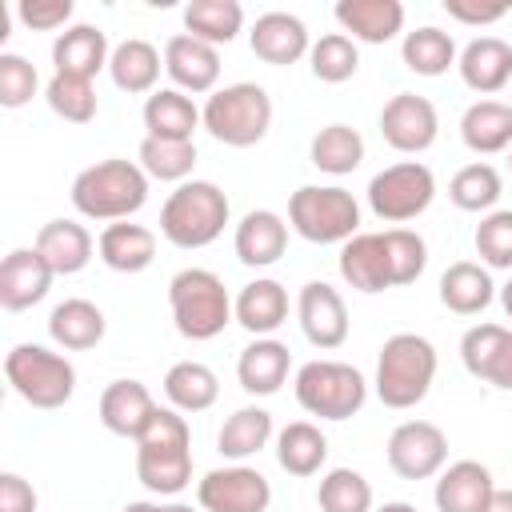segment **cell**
Instances as JSON below:
<instances>
[{
    "label": "cell",
    "instance_id": "40",
    "mask_svg": "<svg viewBox=\"0 0 512 512\" xmlns=\"http://www.w3.org/2000/svg\"><path fill=\"white\" fill-rule=\"evenodd\" d=\"M400 56L404 64L416 72V76H444L452 64H456V40L432 24L416 28V32H404V44H400Z\"/></svg>",
    "mask_w": 512,
    "mask_h": 512
},
{
    "label": "cell",
    "instance_id": "32",
    "mask_svg": "<svg viewBox=\"0 0 512 512\" xmlns=\"http://www.w3.org/2000/svg\"><path fill=\"white\" fill-rule=\"evenodd\" d=\"M160 68H164V56L156 52V44L140 40V36H128L112 48V60H108V76L120 92L128 96H140V92H152L156 80H160Z\"/></svg>",
    "mask_w": 512,
    "mask_h": 512
},
{
    "label": "cell",
    "instance_id": "26",
    "mask_svg": "<svg viewBox=\"0 0 512 512\" xmlns=\"http://www.w3.org/2000/svg\"><path fill=\"white\" fill-rule=\"evenodd\" d=\"M340 276L356 292H384V288H392L384 236L380 232H356L348 244H340Z\"/></svg>",
    "mask_w": 512,
    "mask_h": 512
},
{
    "label": "cell",
    "instance_id": "56",
    "mask_svg": "<svg viewBox=\"0 0 512 512\" xmlns=\"http://www.w3.org/2000/svg\"><path fill=\"white\" fill-rule=\"evenodd\" d=\"M376 512H416V508L404 504V500H392V504H384V508H376Z\"/></svg>",
    "mask_w": 512,
    "mask_h": 512
},
{
    "label": "cell",
    "instance_id": "11",
    "mask_svg": "<svg viewBox=\"0 0 512 512\" xmlns=\"http://www.w3.org/2000/svg\"><path fill=\"white\" fill-rule=\"evenodd\" d=\"M448 464V436L432 420H404L388 436V468L400 480L440 476Z\"/></svg>",
    "mask_w": 512,
    "mask_h": 512
},
{
    "label": "cell",
    "instance_id": "14",
    "mask_svg": "<svg viewBox=\"0 0 512 512\" xmlns=\"http://www.w3.org/2000/svg\"><path fill=\"white\" fill-rule=\"evenodd\" d=\"M296 316H300V328L308 336L312 348L320 352H332L348 340V308H344V296L324 284V280H308L296 296Z\"/></svg>",
    "mask_w": 512,
    "mask_h": 512
},
{
    "label": "cell",
    "instance_id": "45",
    "mask_svg": "<svg viewBox=\"0 0 512 512\" xmlns=\"http://www.w3.org/2000/svg\"><path fill=\"white\" fill-rule=\"evenodd\" d=\"M384 236V252H388V272H392V288L420 280L424 264H428V244L420 232L412 228H388Z\"/></svg>",
    "mask_w": 512,
    "mask_h": 512
},
{
    "label": "cell",
    "instance_id": "4",
    "mask_svg": "<svg viewBox=\"0 0 512 512\" xmlns=\"http://www.w3.org/2000/svg\"><path fill=\"white\" fill-rule=\"evenodd\" d=\"M228 224V196L212 180H184L160 208V236L176 248H208Z\"/></svg>",
    "mask_w": 512,
    "mask_h": 512
},
{
    "label": "cell",
    "instance_id": "42",
    "mask_svg": "<svg viewBox=\"0 0 512 512\" xmlns=\"http://www.w3.org/2000/svg\"><path fill=\"white\" fill-rule=\"evenodd\" d=\"M308 60H312V76H316V80H324V84H344V80H352L356 68H360V48H356L352 36L328 32V36H320V40L312 44Z\"/></svg>",
    "mask_w": 512,
    "mask_h": 512
},
{
    "label": "cell",
    "instance_id": "38",
    "mask_svg": "<svg viewBox=\"0 0 512 512\" xmlns=\"http://www.w3.org/2000/svg\"><path fill=\"white\" fill-rule=\"evenodd\" d=\"M312 164L328 176H348L360 168L364 160V136L348 124H324L316 136H312V148H308Z\"/></svg>",
    "mask_w": 512,
    "mask_h": 512
},
{
    "label": "cell",
    "instance_id": "57",
    "mask_svg": "<svg viewBox=\"0 0 512 512\" xmlns=\"http://www.w3.org/2000/svg\"><path fill=\"white\" fill-rule=\"evenodd\" d=\"M508 104H512V100H508Z\"/></svg>",
    "mask_w": 512,
    "mask_h": 512
},
{
    "label": "cell",
    "instance_id": "50",
    "mask_svg": "<svg viewBox=\"0 0 512 512\" xmlns=\"http://www.w3.org/2000/svg\"><path fill=\"white\" fill-rule=\"evenodd\" d=\"M0 512H36V488L20 472L0 476Z\"/></svg>",
    "mask_w": 512,
    "mask_h": 512
},
{
    "label": "cell",
    "instance_id": "47",
    "mask_svg": "<svg viewBox=\"0 0 512 512\" xmlns=\"http://www.w3.org/2000/svg\"><path fill=\"white\" fill-rule=\"evenodd\" d=\"M36 84H40V76L24 56L0 52V104L4 108H24L36 92Z\"/></svg>",
    "mask_w": 512,
    "mask_h": 512
},
{
    "label": "cell",
    "instance_id": "17",
    "mask_svg": "<svg viewBox=\"0 0 512 512\" xmlns=\"http://www.w3.org/2000/svg\"><path fill=\"white\" fill-rule=\"evenodd\" d=\"M156 408L160 404L152 400V392L140 380H112L100 392V424L112 436H124V440H140L144 428L152 424Z\"/></svg>",
    "mask_w": 512,
    "mask_h": 512
},
{
    "label": "cell",
    "instance_id": "19",
    "mask_svg": "<svg viewBox=\"0 0 512 512\" xmlns=\"http://www.w3.org/2000/svg\"><path fill=\"white\" fill-rule=\"evenodd\" d=\"M456 68H460V80L472 92L492 96V92L512 84V44L500 40V36H476L456 56Z\"/></svg>",
    "mask_w": 512,
    "mask_h": 512
},
{
    "label": "cell",
    "instance_id": "44",
    "mask_svg": "<svg viewBox=\"0 0 512 512\" xmlns=\"http://www.w3.org/2000/svg\"><path fill=\"white\" fill-rule=\"evenodd\" d=\"M44 100L68 124H88L96 116V88H92V80H80V76L52 72V80L44 88Z\"/></svg>",
    "mask_w": 512,
    "mask_h": 512
},
{
    "label": "cell",
    "instance_id": "8",
    "mask_svg": "<svg viewBox=\"0 0 512 512\" xmlns=\"http://www.w3.org/2000/svg\"><path fill=\"white\" fill-rule=\"evenodd\" d=\"M4 376L12 392L32 408H64L76 392V368L68 356L48 352L44 344H16L4 356Z\"/></svg>",
    "mask_w": 512,
    "mask_h": 512
},
{
    "label": "cell",
    "instance_id": "35",
    "mask_svg": "<svg viewBox=\"0 0 512 512\" xmlns=\"http://www.w3.org/2000/svg\"><path fill=\"white\" fill-rule=\"evenodd\" d=\"M164 396L176 412H204L220 396V380L208 364L200 360H180L164 372Z\"/></svg>",
    "mask_w": 512,
    "mask_h": 512
},
{
    "label": "cell",
    "instance_id": "30",
    "mask_svg": "<svg viewBox=\"0 0 512 512\" xmlns=\"http://www.w3.org/2000/svg\"><path fill=\"white\" fill-rule=\"evenodd\" d=\"M96 252H100V260H104L112 272H144V268L156 260V232L144 228V224L116 220V224H108V228L100 232Z\"/></svg>",
    "mask_w": 512,
    "mask_h": 512
},
{
    "label": "cell",
    "instance_id": "13",
    "mask_svg": "<svg viewBox=\"0 0 512 512\" xmlns=\"http://www.w3.org/2000/svg\"><path fill=\"white\" fill-rule=\"evenodd\" d=\"M440 132V116L436 104L428 96L416 92H396L384 108H380V136L396 148V152H424L436 144Z\"/></svg>",
    "mask_w": 512,
    "mask_h": 512
},
{
    "label": "cell",
    "instance_id": "1",
    "mask_svg": "<svg viewBox=\"0 0 512 512\" xmlns=\"http://www.w3.org/2000/svg\"><path fill=\"white\" fill-rule=\"evenodd\" d=\"M136 480L156 496H176L192 484V432L176 408H156L136 440Z\"/></svg>",
    "mask_w": 512,
    "mask_h": 512
},
{
    "label": "cell",
    "instance_id": "41",
    "mask_svg": "<svg viewBox=\"0 0 512 512\" xmlns=\"http://www.w3.org/2000/svg\"><path fill=\"white\" fill-rule=\"evenodd\" d=\"M500 172L492 164H464L452 180H448V200L460 208V212H492L496 200H500Z\"/></svg>",
    "mask_w": 512,
    "mask_h": 512
},
{
    "label": "cell",
    "instance_id": "18",
    "mask_svg": "<svg viewBox=\"0 0 512 512\" xmlns=\"http://www.w3.org/2000/svg\"><path fill=\"white\" fill-rule=\"evenodd\" d=\"M248 44H252V52L264 64H276V68L296 64L300 56L312 52V40H308L304 20L292 16V12H264V16H256V24L248 32Z\"/></svg>",
    "mask_w": 512,
    "mask_h": 512
},
{
    "label": "cell",
    "instance_id": "24",
    "mask_svg": "<svg viewBox=\"0 0 512 512\" xmlns=\"http://www.w3.org/2000/svg\"><path fill=\"white\" fill-rule=\"evenodd\" d=\"M288 368H292V352L288 344H280L276 336H256L240 360H236V380L244 392L252 396H272L280 392V384L288 380Z\"/></svg>",
    "mask_w": 512,
    "mask_h": 512
},
{
    "label": "cell",
    "instance_id": "21",
    "mask_svg": "<svg viewBox=\"0 0 512 512\" xmlns=\"http://www.w3.org/2000/svg\"><path fill=\"white\" fill-rule=\"evenodd\" d=\"M232 244H236L240 264H248V268H268V264H276V260L284 256V248H288V224H284V216L272 212V208H252V212H244V220L236 224Z\"/></svg>",
    "mask_w": 512,
    "mask_h": 512
},
{
    "label": "cell",
    "instance_id": "54",
    "mask_svg": "<svg viewBox=\"0 0 512 512\" xmlns=\"http://www.w3.org/2000/svg\"><path fill=\"white\" fill-rule=\"evenodd\" d=\"M500 304H504V312H508V320H512V276H508V284L500 288Z\"/></svg>",
    "mask_w": 512,
    "mask_h": 512
},
{
    "label": "cell",
    "instance_id": "2",
    "mask_svg": "<svg viewBox=\"0 0 512 512\" xmlns=\"http://www.w3.org/2000/svg\"><path fill=\"white\" fill-rule=\"evenodd\" d=\"M148 200V172L132 160H96L72 180V208L88 220H128Z\"/></svg>",
    "mask_w": 512,
    "mask_h": 512
},
{
    "label": "cell",
    "instance_id": "36",
    "mask_svg": "<svg viewBox=\"0 0 512 512\" xmlns=\"http://www.w3.org/2000/svg\"><path fill=\"white\" fill-rule=\"evenodd\" d=\"M244 28V8L240 0H192L184 8V32L220 48V44H232L236 32Z\"/></svg>",
    "mask_w": 512,
    "mask_h": 512
},
{
    "label": "cell",
    "instance_id": "23",
    "mask_svg": "<svg viewBox=\"0 0 512 512\" xmlns=\"http://www.w3.org/2000/svg\"><path fill=\"white\" fill-rule=\"evenodd\" d=\"M112 48L108 36L96 24H72L56 36L52 44V64L60 76H80V80H96L100 68H108Z\"/></svg>",
    "mask_w": 512,
    "mask_h": 512
},
{
    "label": "cell",
    "instance_id": "22",
    "mask_svg": "<svg viewBox=\"0 0 512 512\" xmlns=\"http://www.w3.org/2000/svg\"><path fill=\"white\" fill-rule=\"evenodd\" d=\"M492 492H496L492 472L480 460H456L440 472L432 500L440 512H484Z\"/></svg>",
    "mask_w": 512,
    "mask_h": 512
},
{
    "label": "cell",
    "instance_id": "20",
    "mask_svg": "<svg viewBox=\"0 0 512 512\" xmlns=\"http://www.w3.org/2000/svg\"><path fill=\"white\" fill-rule=\"evenodd\" d=\"M332 12H336L340 32L360 44H388L404 28L400 0H340Z\"/></svg>",
    "mask_w": 512,
    "mask_h": 512
},
{
    "label": "cell",
    "instance_id": "27",
    "mask_svg": "<svg viewBox=\"0 0 512 512\" xmlns=\"http://www.w3.org/2000/svg\"><path fill=\"white\" fill-rule=\"evenodd\" d=\"M32 248L48 260V268H52L56 276H76V272L92 260L96 240H92V232H88L84 224H76V220H48V224L36 232V244H32Z\"/></svg>",
    "mask_w": 512,
    "mask_h": 512
},
{
    "label": "cell",
    "instance_id": "49",
    "mask_svg": "<svg viewBox=\"0 0 512 512\" xmlns=\"http://www.w3.org/2000/svg\"><path fill=\"white\" fill-rule=\"evenodd\" d=\"M444 12L452 16V20H460V24H496V20H504L508 12H512V4L508 0H444Z\"/></svg>",
    "mask_w": 512,
    "mask_h": 512
},
{
    "label": "cell",
    "instance_id": "5",
    "mask_svg": "<svg viewBox=\"0 0 512 512\" xmlns=\"http://www.w3.org/2000/svg\"><path fill=\"white\" fill-rule=\"evenodd\" d=\"M168 308L184 340H212L236 320L224 280L208 268H180L168 280Z\"/></svg>",
    "mask_w": 512,
    "mask_h": 512
},
{
    "label": "cell",
    "instance_id": "33",
    "mask_svg": "<svg viewBox=\"0 0 512 512\" xmlns=\"http://www.w3.org/2000/svg\"><path fill=\"white\" fill-rule=\"evenodd\" d=\"M200 120V108L192 104L188 92L180 88H160L144 100V128L148 136H160V140H192Z\"/></svg>",
    "mask_w": 512,
    "mask_h": 512
},
{
    "label": "cell",
    "instance_id": "48",
    "mask_svg": "<svg viewBox=\"0 0 512 512\" xmlns=\"http://www.w3.org/2000/svg\"><path fill=\"white\" fill-rule=\"evenodd\" d=\"M16 16L32 32H52V28H64L72 20V0H20Z\"/></svg>",
    "mask_w": 512,
    "mask_h": 512
},
{
    "label": "cell",
    "instance_id": "53",
    "mask_svg": "<svg viewBox=\"0 0 512 512\" xmlns=\"http://www.w3.org/2000/svg\"><path fill=\"white\" fill-rule=\"evenodd\" d=\"M120 512H160V504H148V500H132V504H124Z\"/></svg>",
    "mask_w": 512,
    "mask_h": 512
},
{
    "label": "cell",
    "instance_id": "29",
    "mask_svg": "<svg viewBox=\"0 0 512 512\" xmlns=\"http://www.w3.org/2000/svg\"><path fill=\"white\" fill-rule=\"evenodd\" d=\"M460 140L476 156H496L512 148V104L504 100H476L460 116Z\"/></svg>",
    "mask_w": 512,
    "mask_h": 512
},
{
    "label": "cell",
    "instance_id": "28",
    "mask_svg": "<svg viewBox=\"0 0 512 512\" xmlns=\"http://www.w3.org/2000/svg\"><path fill=\"white\" fill-rule=\"evenodd\" d=\"M108 332V320L104 312L84 300V296H72V300H60L48 316V336L64 348V352H84V348H96Z\"/></svg>",
    "mask_w": 512,
    "mask_h": 512
},
{
    "label": "cell",
    "instance_id": "51",
    "mask_svg": "<svg viewBox=\"0 0 512 512\" xmlns=\"http://www.w3.org/2000/svg\"><path fill=\"white\" fill-rule=\"evenodd\" d=\"M480 380H484V384H492V388L512 392V328L500 336V344H496V352L488 356V364H484Z\"/></svg>",
    "mask_w": 512,
    "mask_h": 512
},
{
    "label": "cell",
    "instance_id": "46",
    "mask_svg": "<svg viewBox=\"0 0 512 512\" xmlns=\"http://www.w3.org/2000/svg\"><path fill=\"white\" fill-rule=\"evenodd\" d=\"M472 240H476V256L484 260V268L512 272V208H492L488 216H480Z\"/></svg>",
    "mask_w": 512,
    "mask_h": 512
},
{
    "label": "cell",
    "instance_id": "9",
    "mask_svg": "<svg viewBox=\"0 0 512 512\" xmlns=\"http://www.w3.org/2000/svg\"><path fill=\"white\" fill-rule=\"evenodd\" d=\"M296 400L308 416L348 420L368 400V380L344 360H308L296 368Z\"/></svg>",
    "mask_w": 512,
    "mask_h": 512
},
{
    "label": "cell",
    "instance_id": "25",
    "mask_svg": "<svg viewBox=\"0 0 512 512\" xmlns=\"http://www.w3.org/2000/svg\"><path fill=\"white\" fill-rule=\"evenodd\" d=\"M232 316L244 332L252 336H272L284 320H288V292L280 280L272 276H260L252 284L240 288V296L232 300Z\"/></svg>",
    "mask_w": 512,
    "mask_h": 512
},
{
    "label": "cell",
    "instance_id": "7",
    "mask_svg": "<svg viewBox=\"0 0 512 512\" xmlns=\"http://www.w3.org/2000/svg\"><path fill=\"white\" fill-rule=\"evenodd\" d=\"M288 224L308 244H348L360 232V204L340 184H304L288 200Z\"/></svg>",
    "mask_w": 512,
    "mask_h": 512
},
{
    "label": "cell",
    "instance_id": "6",
    "mask_svg": "<svg viewBox=\"0 0 512 512\" xmlns=\"http://www.w3.org/2000/svg\"><path fill=\"white\" fill-rule=\"evenodd\" d=\"M200 120L212 132V140L228 148H252L272 128V96L252 80L224 84L204 100Z\"/></svg>",
    "mask_w": 512,
    "mask_h": 512
},
{
    "label": "cell",
    "instance_id": "12",
    "mask_svg": "<svg viewBox=\"0 0 512 512\" xmlns=\"http://www.w3.org/2000/svg\"><path fill=\"white\" fill-rule=\"evenodd\" d=\"M196 500L204 512H268L272 484L264 480V472L248 464H228V468H212L196 484Z\"/></svg>",
    "mask_w": 512,
    "mask_h": 512
},
{
    "label": "cell",
    "instance_id": "52",
    "mask_svg": "<svg viewBox=\"0 0 512 512\" xmlns=\"http://www.w3.org/2000/svg\"><path fill=\"white\" fill-rule=\"evenodd\" d=\"M484 512H512V488H496Z\"/></svg>",
    "mask_w": 512,
    "mask_h": 512
},
{
    "label": "cell",
    "instance_id": "3",
    "mask_svg": "<svg viewBox=\"0 0 512 512\" xmlns=\"http://www.w3.org/2000/svg\"><path fill=\"white\" fill-rule=\"evenodd\" d=\"M436 380V348L416 332H396L384 340L376 360V396L384 408H416Z\"/></svg>",
    "mask_w": 512,
    "mask_h": 512
},
{
    "label": "cell",
    "instance_id": "10",
    "mask_svg": "<svg viewBox=\"0 0 512 512\" xmlns=\"http://www.w3.org/2000/svg\"><path fill=\"white\" fill-rule=\"evenodd\" d=\"M436 196V176L428 164L420 160H400V164H388L384 172H376L368 180V208L388 220V224H404V220H416L420 212H428Z\"/></svg>",
    "mask_w": 512,
    "mask_h": 512
},
{
    "label": "cell",
    "instance_id": "43",
    "mask_svg": "<svg viewBox=\"0 0 512 512\" xmlns=\"http://www.w3.org/2000/svg\"><path fill=\"white\" fill-rule=\"evenodd\" d=\"M320 512H372V484L356 468H332L316 488Z\"/></svg>",
    "mask_w": 512,
    "mask_h": 512
},
{
    "label": "cell",
    "instance_id": "39",
    "mask_svg": "<svg viewBox=\"0 0 512 512\" xmlns=\"http://www.w3.org/2000/svg\"><path fill=\"white\" fill-rule=\"evenodd\" d=\"M140 168L148 172V180H168V184H184L196 168V144L192 140H160V136H144L140 152H136Z\"/></svg>",
    "mask_w": 512,
    "mask_h": 512
},
{
    "label": "cell",
    "instance_id": "15",
    "mask_svg": "<svg viewBox=\"0 0 512 512\" xmlns=\"http://www.w3.org/2000/svg\"><path fill=\"white\" fill-rule=\"evenodd\" d=\"M164 72L180 92H192V96L212 92L220 80V52L188 32H176L164 44Z\"/></svg>",
    "mask_w": 512,
    "mask_h": 512
},
{
    "label": "cell",
    "instance_id": "37",
    "mask_svg": "<svg viewBox=\"0 0 512 512\" xmlns=\"http://www.w3.org/2000/svg\"><path fill=\"white\" fill-rule=\"evenodd\" d=\"M268 440H272V412H264L260 404H248V408H236V412L220 424L216 448H220V456H228V460H248V456H256Z\"/></svg>",
    "mask_w": 512,
    "mask_h": 512
},
{
    "label": "cell",
    "instance_id": "34",
    "mask_svg": "<svg viewBox=\"0 0 512 512\" xmlns=\"http://www.w3.org/2000/svg\"><path fill=\"white\" fill-rule=\"evenodd\" d=\"M276 460L288 476H316L328 460V436L312 420H292L276 436Z\"/></svg>",
    "mask_w": 512,
    "mask_h": 512
},
{
    "label": "cell",
    "instance_id": "16",
    "mask_svg": "<svg viewBox=\"0 0 512 512\" xmlns=\"http://www.w3.org/2000/svg\"><path fill=\"white\" fill-rule=\"evenodd\" d=\"M52 280H56V272L48 268V260L36 248H12L0 264V304L8 312H24L48 296Z\"/></svg>",
    "mask_w": 512,
    "mask_h": 512
},
{
    "label": "cell",
    "instance_id": "55",
    "mask_svg": "<svg viewBox=\"0 0 512 512\" xmlns=\"http://www.w3.org/2000/svg\"><path fill=\"white\" fill-rule=\"evenodd\" d=\"M160 512H204V508H192V504H180V500H172V504H160Z\"/></svg>",
    "mask_w": 512,
    "mask_h": 512
},
{
    "label": "cell",
    "instance_id": "31",
    "mask_svg": "<svg viewBox=\"0 0 512 512\" xmlns=\"http://www.w3.org/2000/svg\"><path fill=\"white\" fill-rule=\"evenodd\" d=\"M492 296H496V284H492L488 268L476 264V260H456V264H448L444 276H440V304H444L448 312H456V316H476V312H484V308L492 304Z\"/></svg>",
    "mask_w": 512,
    "mask_h": 512
}]
</instances>
